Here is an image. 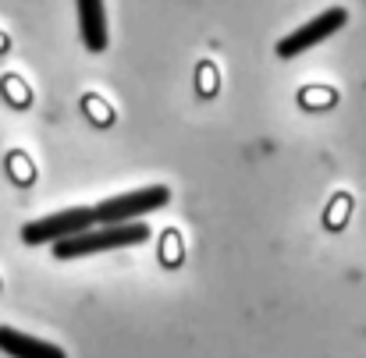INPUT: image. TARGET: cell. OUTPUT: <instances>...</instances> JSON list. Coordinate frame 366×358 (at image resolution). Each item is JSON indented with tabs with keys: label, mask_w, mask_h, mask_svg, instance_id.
I'll return each instance as SVG.
<instances>
[{
	"label": "cell",
	"mask_w": 366,
	"mask_h": 358,
	"mask_svg": "<svg viewBox=\"0 0 366 358\" xmlns=\"http://www.w3.org/2000/svg\"><path fill=\"white\" fill-rule=\"evenodd\" d=\"M0 352L11 358H64V352L43 337H32L14 327H0Z\"/></svg>",
	"instance_id": "cell-6"
},
{
	"label": "cell",
	"mask_w": 366,
	"mask_h": 358,
	"mask_svg": "<svg viewBox=\"0 0 366 358\" xmlns=\"http://www.w3.org/2000/svg\"><path fill=\"white\" fill-rule=\"evenodd\" d=\"M75 11H79V32H82V43L86 50L100 53L107 50V7L104 0H75Z\"/></svg>",
	"instance_id": "cell-5"
},
{
	"label": "cell",
	"mask_w": 366,
	"mask_h": 358,
	"mask_svg": "<svg viewBox=\"0 0 366 358\" xmlns=\"http://www.w3.org/2000/svg\"><path fill=\"white\" fill-rule=\"evenodd\" d=\"M149 241V227L139 224H97L93 231H82L75 238L54 245V259H86L97 252H114V248H132Z\"/></svg>",
	"instance_id": "cell-1"
},
{
	"label": "cell",
	"mask_w": 366,
	"mask_h": 358,
	"mask_svg": "<svg viewBox=\"0 0 366 358\" xmlns=\"http://www.w3.org/2000/svg\"><path fill=\"white\" fill-rule=\"evenodd\" d=\"M345 21H349V11H345V7H327V11H320L317 18H310L306 25L292 29L285 39H277V57H281V61H292V57L306 53L310 46H317V43L331 39L335 32H342Z\"/></svg>",
	"instance_id": "cell-4"
},
{
	"label": "cell",
	"mask_w": 366,
	"mask_h": 358,
	"mask_svg": "<svg viewBox=\"0 0 366 358\" xmlns=\"http://www.w3.org/2000/svg\"><path fill=\"white\" fill-rule=\"evenodd\" d=\"M93 227H97V210L93 206H71V210L29 220L21 227V241L25 245H61V241L75 238L82 231H93Z\"/></svg>",
	"instance_id": "cell-3"
},
{
	"label": "cell",
	"mask_w": 366,
	"mask_h": 358,
	"mask_svg": "<svg viewBox=\"0 0 366 358\" xmlns=\"http://www.w3.org/2000/svg\"><path fill=\"white\" fill-rule=\"evenodd\" d=\"M171 203V188L167 185H146V188H135V192H122V195H111L104 203H97V224H139L142 217L164 210Z\"/></svg>",
	"instance_id": "cell-2"
}]
</instances>
